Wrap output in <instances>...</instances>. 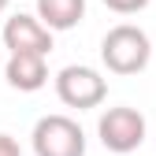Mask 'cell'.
I'll return each instance as SVG.
<instances>
[{"instance_id":"52a82bcc","label":"cell","mask_w":156,"mask_h":156,"mask_svg":"<svg viewBox=\"0 0 156 156\" xmlns=\"http://www.w3.org/2000/svg\"><path fill=\"white\" fill-rule=\"evenodd\" d=\"M86 19V0H37V23L48 34L74 30Z\"/></svg>"},{"instance_id":"9c48e42d","label":"cell","mask_w":156,"mask_h":156,"mask_svg":"<svg viewBox=\"0 0 156 156\" xmlns=\"http://www.w3.org/2000/svg\"><path fill=\"white\" fill-rule=\"evenodd\" d=\"M0 156H23V149H19V141L11 134H0Z\"/></svg>"},{"instance_id":"ba28073f","label":"cell","mask_w":156,"mask_h":156,"mask_svg":"<svg viewBox=\"0 0 156 156\" xmlns=\"http://www.w3.org/2000/svg\"><path fill=\"white\" fill-rule=\"evenodd\" d=\"M104 8H112L115 15H138L149 8V0H104Z\"/></svg>"},{"instance_id":"8992f818","label":"cell","mask_w":156,"mask_h":156,"mask_svg":"<svg viewBox=\"0 0 156 156\" xmlns=\"http://www.w3.org/2000/svg\"><path fill=\"white\" fill-rule=\"evenodd\" d=\"M4 78H8V86L19 89V93H37L45 82H48V63H45V56H8V63H4Z\"/></svg>"},{"instance_id":"6da1fadb","label":"cell","mask_w":156,"mask_h":156,"mask_svg":"<svg viewBox=\"0 0 156 156\" xmlns=\"http://www.w3.org/2000/svg\"><path fill=\"white\" fill-rule=\"evenodd\" d=\"M149 56H152V45H149V34L134 23H119L104 34L101 41V60L112 74H138L149 67Z\"/></svg>"},{"instance_id":"3957f363","label":"cell","mask_w":156,"mask_h":156,"mask_svg":"<svg viewBox=\"0 0 156 156\" xmlns=\"http://www.w3.org/2000/svg\"><path fill=\"white\" fill-rule=\"evenodd\" d=\"M145 134H149V123H145V115L138 108H108L101 119H97V138H101V145L108 152H134V149H141L145 145Z\"/></svg>"},{"instance_id":"277c9868","label":"cell","mask_w":156,"mask_h":156,"mask_svg":"<svg viewBox=\"0 0 156 156\" xmlns=\"http://www.w3.org/2000/svg\"><path fill=\"white\" fill-rule=\"evenodd\" d=\"M56 97L78 112H89V108H101L104 97H108V82L101 71L82 67V63H71L56 74Z\"/></svg>"},{"instance_id":"7a4b0ae2","label":"cell","mask_w":156,"mask_h":156,"mask_svg":"<svg viewBox=\"0 0 156 156\" xmlns=\"http://www.w3.org/2000/svg\"><path fill=\"white\" fill-rule=\"evenodd\" d=\"M34 156H86V134L71 115H41L34 123Z\"/></svg>"},{"instance_id":"30bf717a","label":"cell","mask_w":156,"mask_h":156,"mask_svg":"<svg viewBox=\"0 0 156 156\" xmlns=\"http://www.w3.org/2000/svg\"><path fill=\"white\" fill-rule=\"evenodd\" d=\"M8 4H11V0H0V11H4V8H8Z\"/></svg>"},{"instance_id":"5b68a950","label":"cell","mask_w":156,"mask_h":156,"mask_svg":"<svg viewBox=\"0 0 156 156\" xmlns=\"http://www.w3.org/2000/svg\"><path fill=\"white\" fill-rule=\"evenodd\" d=\"M4 48L11 52V56H23V52H30V56H48L52 52V34L37 23V15H26V11H19V15H11L8 23H4Z\"/></svg>"}]
</instances>
